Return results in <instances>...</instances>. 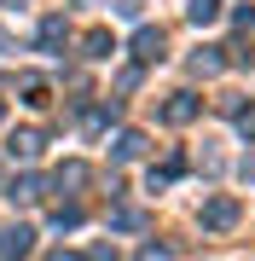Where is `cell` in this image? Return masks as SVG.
Listing matches in <instances>:
<instances>
[{"label": "cell", "mask_w": 255, "mask_h": 261, "mask_svg": "<svg viewBox=\"0 0 255 261\" xmlns=\"http://www.w3.org/2000/svg\"><path fill=\"white\" fill-rule=\"evenodd\" d=\"M232 221H238V203H232V197H209V203H203V226H209V232H226Z\"/></svg>", "instance_id": "1"}, {"label": "cell", "mask_w": 255, "mask_h": 261, "mask_svg": "<svg viewBox=\"0 0 255 261\" xmlns=\"http://www.w3.org/2000/svg\"><path fill=\"white\" fill-rule=\"evenodd\" d=\"M133 58H139V64H157L162 58V29H139V35H133Z\"/></svg>", "instance_id": "2"}, {"label": "cell", "mask_w": 255, "mask_h": 261, "mask_svg": "<svg viewBox=\"0 0 255 261\" xmlns=\"http://www.w3.org/2000/svg\"><path fill=\"white\" fill-rule=\"evenodd\" d=\"M6 151H12V157H35V151H41V134H35V128H18V134L6 140Z\"/></svg>", "instance_id": "3"}, {"label": "cell", "mask_w": 255, "mask_h": 261, "mask_svg": "<svg viewBox=\"0 0 255 261\" xmlns=\"http://www.w3.org/2000/svg\"><path fill=\"white\" fill-rule=\"evenodd\" d=\"M162 116H168V122H191V116H197V99H191V93H174L168 105H162Z\"/></svg>", "instance_id": "4"}, {"label": "cell", "mask_w": 255, "mask_h": 261, "mask_svg": "<svg viewBox=\"0 0 255 261\" xmlns=\"http://www.w3.org/2000/svg\"><path fill=\"white\" fill-rule=\"evenodd\" d=\"M29 244H35V232H29V226H12V232L0 238V250H6V255H23Z\"/></svg>", "instance_id": "5"}, {"label": "cell", "mask_w": 255, "mask_h": 261, "mask_svg": "<svg viewBox=\"0 0 255 261\" xmlns=\"http://www.w3.org/2000/svg\"><path fill=\"white\" fill-rule=\"evenodd\" d=\"M64 41H70V29L58 23V18H47V29H41V47L52 53V47H64Z\"/></svg>", "instance_id": "6"}, {"label": "cell", "mask_w": 255, "mask_h": 261, "mask_svg": "<svg viewBox=\"0 0 255 261\" xmlns=\"http://www.w3.org/2000/svg\"><path fill=\"white\" fill-rule=\"evenodd\" d=\"M145 151V134H116V157H139Z\"/></svg>", "instance_id": "7"}, {"label": "cell", "mask_w": 255, "mask_h": 261, "mask_svg": "<svg viewBox=\"0 0 255 261\" xmlns=\"http://www.w3.org/2000/svg\"><path fill=\"white\" fill-rule=\"evenodd\" d=\"M58 186H87V163H64L58 168Z\"/></svg>", "instance_id": "8"}, {"label": "cell", "mask_w": 255, "mask_h": 261, "mask_svg": "<svg viewBox=\"0 0 255 261\" xmlns=\"http://www.w3.org/2000/svg\"><path fill=\"white\" fill-rule=\"evenodd\" d=\"M12 197H18V203H35V197H41V180H12Z\"/></svg>", "instance_id": "9"}, {"label": "cell", "mask_w": 255, "mask_h": 261, "mask_svg": "<svg viewBox=\"0 0 255 261\" xmlns=\"http://www.w3.org/2000/svg\"><path fill=\"white\" fill-rule=\"evenodd\" d=\"M191 64H197V75H215V70H220V47H203Z\"/></svg>", "instance_id": "10"}, {"label": "cell", "mask_w": 255, "mask_h": 261, "mask_svg": "<svg viewBox=\"0 0 255 261\" xmlns=\"http://www.w3.org/2000/svg\"><path fill=\"white\" fill-rule=\"evenodd\" d=\"M87 58H110V35H104V29L87 35Z\"/></svg>", "instance_id": "11"}, {"label": "cell", "mask_w": 255, "mask_h": 261, "mask_svg": "<svg viewBox=\"0 0 255 261\" xmlns=\"http://www.w3.org/2000/svg\"><path fill=\"white\" fill-rule=\"evenodd\" d=\"M215 12H220V0H191V18H197V23H209Z\"/></svg>", "instance_id": "12"}, {"label": "cell", "mask_w": 255, "mask_h": 261, "mask_svg": "<svg viewBox=\"0 0 255 261\" xmlns=\"http://www.w3.org/2000/svg\"><path fill=\"white\" fill-rule=\"evenodd\" d=\"M238 134H244V140H255V111H238Z\"/></svg>", "instance_id": "13"}, {"label": "cell", "mask_w": 255, "mask_h": 261, "mask_svg": "<svg viewBox=\"0 0 255 261\" xmlns=\"http://www.w3.org/2000/svg\"><path fill=\"white\" fill-rule=\"evenodd\" d=\"M6 6H18V0H6Z\"/></svg>", "instance_id": "14"}]
</instances>
